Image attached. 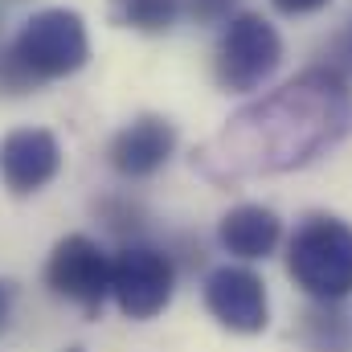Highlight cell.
I'll return each instance as SVG.
<instances>
[{
    "label": "cell",
    "mask_w": 352,
    "mask_h": 352,
    "mask_svg": "<svg viewBox=\"0 0 352 352\" xmlns=\"http://www.w3.org/2000/svg\"><path fill=\"white\" fill-rule=\"evenodd\" d=\"M352 135V87L332 66H311L287 87L246 102L192 148V173L213 184H242L316 164Z\"/></svg>",
    "instance_id": "6da1fadb"
},
{
    "label": "cell",
    "mask_w": 352,
    "mask_h": 352,
    "mask_svg": "<svg viewBox=\"0 0 352 352\" xmlns=\"http://www.w3.org/2000/svg\"><path fill=\"white\" fill-rule=\"evenodd\" d=\"M287 274L311 303L352 295V226L336 213H311L287 242Z\"/></svg>",
    "instance_id": "7a4b0ae2"
},
{
    "label": "cell",
    "mask_w": 352,
    "mask_h": 352,
    "mask_svg": "<svg viewBox=\"0 0 352 352\" xmlns=\"http://www.w3.org/2000/svg\"><path fill=\"white\" fill-rule=\"evenodd\" d=\"M12 54L21 58V66L45 87V82H62L70 74H78L90 62V33L82 12L74 8H41L33 12L16 37L8 41Z\"/></svg>",
    "instance_id": "3957f363"
},
{
    "label": "cell",
    "mask_w": 352,
    "mask_h": 352,
    "mask_svg": "<svg viewBox=\"0 0 352 352\" xmlns=\"http://www.w3.org/2000/svg\"><path fill=\"white\" fill-rule=\"evenodd\" d=\"M283 66V37L263 12H234L213 50V78L230 94L258 90Z\"/></svg>",
    "instance_id": "277c9868"
},
{
    "label": "cell",
    "mask_w": 352,
    "mask_h": 352,
    "mask_svg": "<svg viewBox=\"0 0 352 352\" xmlns=\"http://www.w3.org/2000/svg\"><path fill=\"white\" fill-rule=\"evenodd\" d=\"M176 295V263L148 242H123L111 254V299L127 320H156Z\"/></svg>",
    "instance_id": "5b68a950"
},
{
    "label": "cell",
    "mask_w": 352,
    "mask_h": 352,
    "mask_svg": "<svg viewBox=\"0 0 352 352\" xmlns=\"http://www.w3.org/2000/svg\"><path fill=\"white\" fill-rule=\"evenodd\" d=\"M45 287L87 316H98L111 299V254L90 234H66L45 258Z\"/></svg>",
    "instance_id": "8992f818"
},
{
    "label": "cell",
    "mask_w": 352,
    "mask_h": 352,
    "mask_svg": "<svg viewBox=\"0 0 352 352\" xmlns=\"http://www.w3.org/2000/svg\"><path fill=\"white\" fill-rule=\"evenodd\" d=\"M205 307L209 316L238 336H258L270 324V299H266V283L258 270L250 266H217L205 278Z\"/></svg>",
    "instance_id": "52a82bcc"
},
{
    "label": "cell",
    "mask_w": 352,
    "mask_h": 352,
    "mask_svg": "<svg viewBox=\"0 0 352 352\" xmlns=\"http://www.w3.org/2000/svg\"><path fill=\"white\" fill-rule=\"evenodd\" d=\"M62 173V144L45 127H16L0 140V180L12 197H33Z\"/></svg>",
    "instance_id": "ba28073f"
},
{
    "label": "cell",
    "mask_w": 352,
    "mask_h": 352,
    "mask_svg": "<svg viewBox=\"0 0 352 352\" xmlns=\"http://www.w3.org/2000/svg\"><path fill=\"white\" fill-rule=\"evenodd\" d=\"M173 152H176L173 119H164V115H135L107 144V164L123 180H148V176H156L173 160Z\"/></svg>",
    "instance_id": "9c48e42d"
},
{
    "label": "cell",
    "mask_w": 352,
    "mask_h": 352,
    "mask_svg": "<svg viewBox=\"0 0 352 352\" xmlns=\"http://www.w3.org/2000/svg\"><path fill=\"white\" fill-rule=\"evenodd\" d=\"M217 242L230 258H242V263H258V258H270L283 242V221L274 209L266 205H234L230 213H221L217 221Z\"/></svg>",
    "instance_id": "30bf717a"
},
{
    "label": "cell",
    "mask_w": 352,
    "mask_h": 352,
    "mask_svg": "<svg viewBox=\"0 0 352 352\" xmlns=\"http://www.w3.org/2000/svg\"><path fill=\"white\" fill-rule=\"evenodd\" d=\"M107 12L119 29L160 37L168 33L180 16V0H107Z\"/></svg>",
    "instance_id": "8fae6325"
},
{
    "label": "cell",
    "mask_w": 352,
    "mask_h": 352,
    "mask_svg": "<svg viewBox=\"0 0 352 352\" xmlns=\"http://www.w3.org/2000/svg\"><path fill=\"white\" fill-rule=\"evenodd\" d=\"M299 332L311 352H352V324L340 303H311Z\"/></svg>",
    "instance_id": "7c38bea8"
},
{
    "label": "cell",
    "mask_w": 352,
    "mask_h": 352,
    "mask_svg": "<svg viewBox=\"0 0 352 352\" xmlns=\"http://www.w3.org/2000/svg\"><path fill=\"white\" fill-rule=\"evenodd\" d=\"M94 213L102 217V226L111 230V234H119L123 242H140V234H144V205L140 201H131V197H102V201H94Z\"/></svg>",
    "instance_id": "4fadbf2b"
},
{
    "label": "cell",
    "mask_w": 352,
    "mask_h": 352,
    "mask_svg": "<svg viewBox=\"0 0 352 352\" xmlns=\"http://www.w3.org/2000/svg\"><path fill=\"white\" fill-rule=\"evenodd\" d=\"M33 90H41V82L21 66V58L12 54V45H0V94L21 98V94H33Z\"/></svg>",
    "instance_id": "5bb4252c"
},
{
    "label": "cell",
    "mask_w": 352,
    "mask_h": 352,
    "mask_svg": "<svg viewBox=\"0 0 352 352\" xmlns=\"http://www.w3.org/2000/svg\"><path fill=\"white\" fill-rule=\"evenodd\" d=\"M234 8L238 0H180V12H188L197 25H226Z\"/></svg>",
    "instance_id": "9a60e30c"
},
{
    "label": "cell",
    "mask_w": 352,
    "mask_h": 352,
    "mask_svg": "<svg viewBox=\"0 0 352 352\" xmlns=\"http://www.w3.org/2000/svg\"><path fill=\"white\" fill-rule=\"evenodd\" d=\"M283 16H311V12H320V8H328L332 0H270Z\"/></svg>",
    "instance_id": "2e32d148"
},
{
    "label": "cell",
    "mask_w": 352,
    "mask_h": 352,
    "mask_svg": "<svg viewBox=\"0 0 352 352\" xmlns=\"http://www.w3.org/2000/svg\"><path fill=\"white\" fill-rule=\"evenodd\" d=\"M12 307H16V283L12 278H0V336L12 324Z\"/></svg>",
    "instance_id": "e0dca14e"
},
{
    "label": "cell",
    "mask_w": 352,
    "mask_h": 352,
    "mask_svg": "<svg viewBox=\"0 0 352 352\" xmlns=\"http://www.w3.org/2000/svg\"><path fill=\"white\" fill-rule=\"evenodd\" d=\"M4 4H21V0H0V8H4Z\"/></svg>",
    "instance_id": "ac0fdd59"
},
{
    "label": "cell",
    "mask_w": 352,
    "mask_h": 352,
    "mask_svg": "<svg viewBox=\"0 0 352 352\" xmlns=\"http://www.w3.org/2000/svg\"><path fill=\"white\" fill-rule=\"evenodd\" d=\"M0 29H4V8H0Z\"/></svg>",
    "instance_id": "d6986e66"
},
{
    "label": "cell",
    "mask_w": 352,
    "mask_h": 352,
    "mask_svg": "<svg viewBox=\"0 0 352 352\" xmlns=\"http://www.w3.org/2000/svg\"><path fill=\"white\" fill-rule=\"evenodd\" d=\"M66 352H82V349H66Z\"/></svg>",
    "instance_id": "ffe728a7"
}]
</instances>
